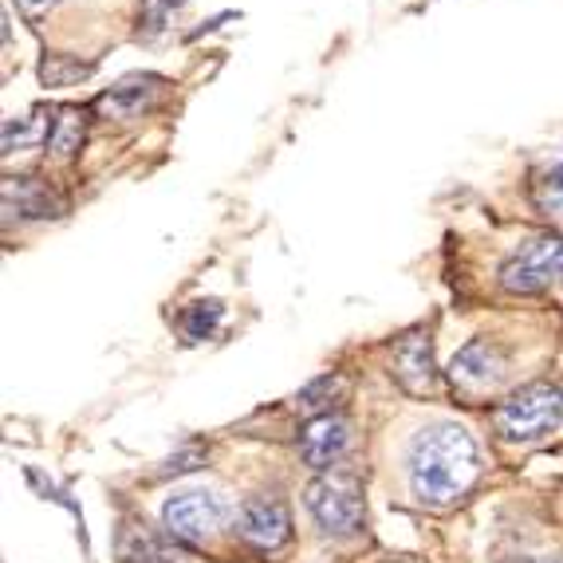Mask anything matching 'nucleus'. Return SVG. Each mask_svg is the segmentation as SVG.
<instances>
[{"label":"nucleus","instance_id":"obj_17","mask_svg":"<svg viewBox=\"0 0 563 563\" xmlns=\"http://www.w3.org/2000/svg\"><path fill=\"white\" fill-rule=\"evenodd\" d=\"M339 390H343V378H331V375L316 378V383H311L308 390L300 395V410L316 413L320 406H328V402H331V395H339Z\"/></svg>","mask_w":563,"mask_h":563},{"label":"nucleus","instance_id":"obj_10","mask_svg":"<svg viewBox=\"0 0 563 563\" xmlns=\"http://www.w3.org/2000/svg\"><path fill=\"white\" fill-rule=\"evenodd\" d=\"M158 95H162V79H131V84H119L107 95H99L95 111L103 114V119H134V114H142L146 107L158 103Z\"/></svg>","mask_w":563,"mask_h":563},{"label":"nucleus","instance_id":"obj_5","mask_svg":"<svg viewBox=\"0 0 563 563\" xmlns=\"http://www.w3.org/2000/svg\"><path fill=\"white\" fill-rule=\"evenodd\" d=\"M560 276H563V236H536V241H528L500 268V284L508 291H520V296L552 288Z\"/></svg>","mask_w":563,"mask_h":563},{"label":"nucleus","instance_id":"obj_13","mask_svg":"<svg viewBox=\"0 0 563 563\" xmlns=\"http://www.w3.org/2000/svg\"><path fill=\"white\" fill-rule=\"evenodd\" d=\"M87 134V111L79 107H56V119L47 126V151L56 158H71V154L84 146Z\"/></svg>","mask_w":563,"mask_h":563},{"label":"nucleus","instance_id":"obj_4","mask_svg":"<svg viewBox=\"0 0 563 563\" xmlns=\"http://www.w3.org/2000/svg\"><path fill=\"white\" fill-rule=\"evenodd\" d=\"M229 505L209 488H189V493H178L169 497L166 508H162V528L166 536L181 540V544H206L217 528L225 525Z\"/></svg>","mask_w":563,"mask_h":563},{"label":"nucleus","instance_id":"obj_2","mask_svg":"<svg viewBox=\"0 0 563 563\" xmlns=\"http://www.w3.org/2000/svg\"><path fill=\"white\" fill-rule=\"evenodd\" d=\"M563 422V390L552 383H532L520 386L517 395H508L505 402L493 410V426L505 442H540Z\"/></svg>","mask_w":563,"mask_h":563},{"label":"nucleus","instance_id":"obj_14","mask_svg":"<svg viewBox=\"0 0 563 563\" xmlns=\"http://www.w3.org/2000/svg\"><path fill=\"white\" fill-rule=\"evenodd\" d=\"M532 201L548 217H563V154L540 166V174L532 178Z\"/></svg>","mask_w":563,"mask_h":563},{"label":"nucleus","instance_id":"obj_11","mask_svg":"<svg viewBox=\"0 0 563 563\" xmlns=\"http://www.w3.org/2000/svg\"><path fill=\"white\" fill-rule=\"evenodd\" d=\"M4 209H16L20 217H56L64 201L36 178H9L4 181Z\"/></svg>","mask_w":563,"mask_h":563},{"label":"nucleus","instance_id":"obj_15","mask_svg":"<svg viewBox=\"0 0 563 563\" xmlns=\"http://www.w3.org/2000/svg\"><path fill=\"white\" fill-rule=\"evenodd\" d=\"M47 126H52V119H40V114H29V119H9L4 122V154L29 151L32 142H47Z\"/></svg>","mask_w":563,"mask_h":563},{"label":"nucleus","instance_id":"obj_16","mask_svg":"<svg viewBox=\"0 0 563 563\" xmlns=\"http://www.w3.org/2000/svg\"><path fill=\"white\" fill-rule=\"evenodd\" d=\"M84 76H91V64H79V59H67V56H47L40 64V79L47 87H67V84H79Z\"/></svg>","mask_w":563,"mask_h":563},{"label":"nucleus","instance_id":"obj_19","mask_svg":"<svg viewBox=\"0 0 563 563\" xmlns=\"http://www.w3.org/2000/svg\"><path fill=\"white\" fill-rule=\"evenodd\" d=\"M181 0H146V36H158L162 29H166V20L174 16V9H178Z\"/></svg>","mask_w":563,"mask_h":563},{"label":"nucleus","instance_id":"obj_9","mask_svg":"<svg viewBox=\"0 0 563 563\" xmlns=\"http://www.w3.org/2000/svg\"><path fill=\"white\" fill-rule=\"evenodd\" d=\"M395 378L402 383V390L410 395H430L438 386V371H433V347L430 335L413 331L395 347Z\"/></svg>","mask_w":563,"mask_h":563},{"label":"nucleus","instance_id":"obj_1","mask_svg":"<svg viewBox=\"0 0 563 563\" xmlns=\"http://www.w3.org/2000/svg\"><path fill=\"white\" fill-rule=\"evenodd\" d=\"M477 481V445L461 426H430L410 445V488L430 508L461 500Z\"/></svg>","mask_w":563,"mask_h":563},{"label":"nucleus","instance_id":"obj_7","mask_svg":"<svg viewBox=\"0 0 563 563\" xmlns=\"http://www.w3.org/2000/svg\"><path fill=\"white\" fill-rule=\"evenodd\" d=\"M236 532L249 548L256 552H276V548L288 544L291 536V517L288 505L280 497H253L244 500L241 520H236Z\"/></svg>","mask_w":563,"mask_h":563},{"label":"nucleus","instance_id":"obj_6","mask_svg":"<svg viewBox=\"0 0 563 563\" xmlns=\"http://www.w3.org/2000/svg\"><path fill=\"white\" fill-rule=\"evenodd\" d=\"M508 371V358L497 343H488V339H473L465 347L453 355L450 366V378L465 398H485L488 390H497L500 378Z\"/></svg>","mask_w":563,"mask_h":563},{"label":"nucleus","instance_id":"obj_8","mask_svg":"<svg viewBox=\"0 0 563 563\" xmlns=\"http://www.w3.org/2000/svg\"><path fill=\"white\" fill-rule=\"evenodd\" d=\"M351 442V426L339 413H316L300 433V453L311 470H331Z\"/></svg>","mask_w":563,"mask_h":563},{"label":"nucleus","instance_id":"obj_20","mask_svg":"<svg viewBox=\"0 0 563 563\" xmlns=\"http://www.w3.org/2000/svg\"><path fill=\"white\" fill-rule=\"evenodd\" d=\"M16 4H20V12H24V16L36 20V16H44L47 9H56L59 0H16Z\"/></svg>","mask_w":563,"mask_h":563},{"label":"nucleus","instance_id":"obj_3","mask_svg":"<svg viewBox=\"0 0 563 563\" xmlns=\"http://www.w3.org/2000/svg\"><path fill=\"white\" fill-rule=\"evenodd\" d=\"M308 512L331 536H347L363 525V488L347 473H323L308 485Z\"/></svg>","mask_w":563,"mask_h":563},{"label":"nucleus","instance_id":"obj_12","mask_svg":"<svg viewBox=\"0 0 563 563\" xmlns=\"http://www.w3.org/2000/svg\"><path fill=\"white\" fill-rule=\"evenodd\" d=\"M169 540H174V536L162 540V536H154L151 528H126L119 552L126 563H189L186 552H178Z\"/></svg>","mask_w":563,"mask_h":563},{"label":"nucleus","instance_id":"obj_18","mask_svg":"<svg viewBox=\"0 0 563 563\" xmlns=\"http://www.w3.org/2000/svg\"><path fill=\"white\" fill-rule=\"evenodd\" d=\"M217 316H221V303H217V300L194 303V308H189V316H186V335L189 339H206L209 331H213Z\"/></svg>","mask_w":563,"mask_h":563}]
</instances>
